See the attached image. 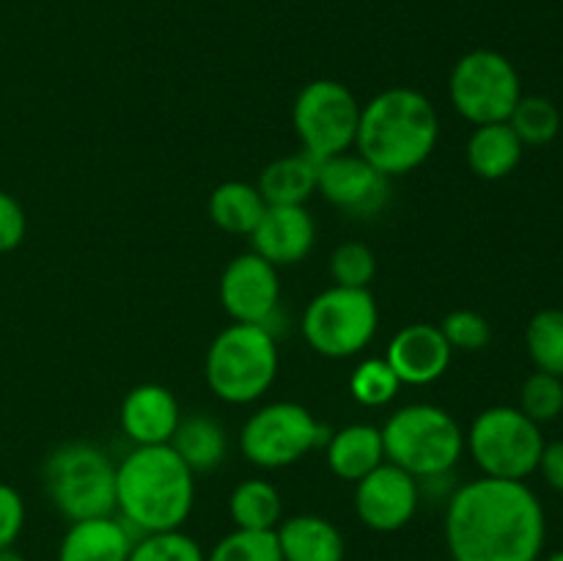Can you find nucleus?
<instances>
[{
	"mask_svg": "<svg viewBox=\"0 0 563 561\" xmlns=\"http://www.w3.org/2000/svg\"><path fill=\"white\" fill-rule=\"evenodd\" d=\"M196 504V473L165 446H135L115 465V512L137 539L185 526Z\"/></svg>",
	"mask_w": 563,
	"mask_h": 561,
	"instance_id": "obj_2",
	"label": "nucleus"
},
{
	"mask_svg": "<svg viewBox=\"0 0 563 561\" xmlns=\"http://www.w3.org/2000/svg\"><path fill=\"white\" fill-rule=\"evenodd\" d=\"M385 460L418 482L443 476L456 468L465 451V432L449 410L438 405H407L383 427Z\"/></svg>",
	"mask_w": 563,
	"mask_h": 561,
	"instance_id": "obj_5",
	"label": "nucleus"
},
{
	"mask_svg": "<svg viewBox=\"0 0 563 561\" xmlns=\"http://www.w3.org/2000/svg\"><path fill=\"white\" fill-rule=\"evenodd\" d=\"M539 471H542L544 482L563 495V440L544 443L542 460H539Z\"/></svg>",
	"mask_w": 563,
	"mask_h": 561,
	"instance_id": "obj_36",
	"label": "nucleus"
},
{
	"mask_svg": "<svg viewBox=\"0 0 563 561\" xmlns=\"http://www.w3.org/2000/svg\"><path fill=\"white\" fill-rule=\"evenodd\" d=\"M465 449L484 476L526 482L539 471L544 451V435L537 421L520 407L498 405L478 413L465 432Z\"/></svg>",
	"mask_w": 563,
	"mask_h": 561,
	"instance_id": "obj_7",
	"label": "nucleus"
},
{
	"mask_svg": "<svg viewBox=\"0 0 563 561\" xmlns=\"http://www.w3.org/2000/svg\"><path fill=\"white\" fill-rule=\"evenodd\" d=\"M253 253L267 258L275 267L302 262L317 242V223L306 204L300 207H273L267 204L262 220L251 234Z\"/></svg>",
	"mask_w": 563,
	"mask_h": 561,
	"instance_id": "obj_16",
	"label": "nucleus"
},
{
	"mask_svg": "<svg viewBox=\"0 0 563 561\" xmlns=\"http://www.w3.org/2000/svg\"><path fill=\"white\" fill-rule=\"evenodd\" d=\"M220 302L234 322L273 330L269 322L280 306L278 267L253 251L231 258L220 275Z\"/></svg>",
	"mask_w": 563,
	"mask_h": 561,
	"instance_id": "obj_12",
	"label": "nucleus"
},
{
	"mask_svg": "<svg viewBox=\"0 0 563 561\" xmlns=\"http://www.w3.org/2000/svg\"><path fill=\"white\" fill-rule=\"evenodd\" d=\"M548 515L526 482L482 476L462 484L445 506L451 561H539Z\"/></svg>",
	"mask_w": 563,
	"mask_h": 561,
	"instance_id": "obj_1",
	"label": "nucleus"
},
{
	"mask_svg": "<svg viewBox=\"0 0 563 561\" xmlns=\"http://www.w3.org/2000/svg\"><path fill=\"white\" fill-rule=\"evenodd\" d=\"M361 102L339 80H313L297 94L291 124L302 143V152L313 160H328L355 146Z\"/></svg>",
	"mask_w": 563,
	"mask_h": 561,
	"instance_id": "obj_11",
	"label": "nucleus"
},
{
	"mask_svg": "<svg viewBox=\"0 0 563 561\" xmlns=\"http://www.w3.org/2000/svg\"><path fill=\"white\" fill-rule=\"evenodd\" d=\"M440 138V116L427 94L388 88L361 108L355 148L388 179L405 176L429 160Z\"/></svg>",
	"mask_w": 563,
	"mask_h": 561,
	"instance_id": "obj_3",
	"label": "nucleus"
},
{
	"mask_svg": "<svg viewBox=\"0 0 563 561\" xmlns=\"http://www.w3.org/2000/svg\"><path fill=\"white\" fill-rule=\"evenodd\" d=\"M379 328V311L368 289L330 286L308 302L302 336L324 358H352L366 350Z\"/></svg>",
	"mask_w": 563,
	"mask_h": 561,
	"instance_id": "obj_8",
	"label": "nucleus"
},
{
	"mask_svg": "<svg viewBox=\"0 0 563 561\" xmlns=\"http://www.w3.org/2000/svg\"><path fill=\"white\" fill-rule=\"evenodd\" d=\"M275 534L284 561H344V537L328 517H289L275 528Z\"/></svg>",
	"mask_w": 563,
	"mask_h": 561,
	"instance_id": "obj_20",
	"label": "nucleus"
},
{
	"mask_svg": "<svg viewBox=\"0 0 563 561\" xmlns=\"http://www.w3.org/2000/svg\"><path fill=\"white\" fill-rule=\"evenodd\" d=\"M317 193L350 218H374L388 207L390 179L361 154L344 152L319 163Z\"/></svg>",
	"mask_w": 563,
	"mask_h": 561,
	"instance_id": "obj_13",
	"label": "nucleus"
},
{
	"mask_svg": "<svg viewBox=\"0 0 563 561\" xmlns=\"http://www.w3.org/2000/svg\"><path fill=\"white\" fill-rule=\"evenodd\" d=\"M355 484V512L363 526L374 531H399L418 512L421 501L418 479L394 462H383Z\"/></svg>",
	"mask_w": 563,
	"mask_h": 561,
	"instance_id": "obj_14",
	"label": "nucleus"
},
{
	"mask_svg": "<svg viewBox=\"0 0 563 561\" xmlns=\"http://www.w3.org/2000/svg\"><path fill=\"white\" fill-rule=\"evenodd\" d=\"M264 209H267V201L258 193V187L247 185V182H223L209 196V218L214 220L218 229L229 231V234L251 237L262 220Z\"/></svg>",
	"mask_w": 563,
	"mask_h": 561,
	"instance_id": "obj_24",
	"label": "nucleus"
},
{
	"mask_svg": "<svg viewBox=\"0 0 563 561\" xmlns=\"http://www.w3.org/2000/svg\"><path fill=\"white\" fill-rule=\"evenodd\" d=\"M137 542L121 517H91L71 522L58 548V561H126Z\"/></svg>",
	"mask_w": 563,
	"mask_h": 561,
	"instance_id": "obj_18",
	"label": "nucleus"
},
{
	"mask_svg": "<svg viewBox=\"0 0 563 561\" xmlns=\"http://www.w3.org/2000/svg\"><path fill=\"white\" fill-rule=\"evenodd\" d=\"M25 231L27 220L22 204L11 193L0 190V253L20 248V242L25 240Z\"/></svg>",
	"mask_w": 563,
	"mask_h": 561,
	"instance_id": "obj_35",
	"label": "nucleus"
},
{
	"mask_svg": "<svg viewBox=\"0 0 563 561\" xmlns=\"http://www.w3.org/2000/svg\"><path fill=\"white\" fill-rule=\"evenodd\" d=\"M231 520L247 531H275L284 515V498L267 479H245L229 498Z\"/></svg>",
	"mask_w": 563,
	"mask_h": 561,
	"instance_id": "obj_25",
	"label": "nucleus"
},
{
	"mask_svg": "<svg viewBox=\"0 0 563 561\" xmlns=\"http://www.w3.org/2000/svg\"><path fill=\"white\" fill-rule=\"evenodd\" d=\"M319 185V160L311 154H289L278 157L258 176V193L273 207H300L317 193Z\"/></svg>",
	"mask_w": 563,
	"mask_h": 561,
	"instance_id": "obj_21",
	"label": "nucleus"
},
{
	"mask_svg": "<svg viewBox=\"0 0 563 561\" xmlns=\"http://www.w3.org/2000/svg\"><path fill=\"white\" fill-rule=\"evenodd\" d=\"M328 465L344 482H361L366 473L385 462L383 429L372 424H350L328 438Z\"/></svg>",
	"mask_w": 563,
	"mask_h": 561,
	"instance_id": "obj_19",
	"label": "nucleus"
},
{
	"mask_svg": "<svg viewBox=\"0 0 563 561\" xmlns=\"http://www.w3.org/2000/svg\"><path fill=\"white\" fill-rule=\"evenodd\" d=\"M374 273H377V256L363 242H344L330 256V275H333L335 286L368 289Z\"/></svg>",
	"mask_w": 563,
	"mask_h": 561,
	"instance_id": "obj_32",
	"label": "nucleus"
},
{
	"mask_svg": "<svg viewBox=\"0 0 563 561\" xmlns=\"http://www.w3.org/2000/svg\"><path fill=\"white\" fill-rule=\"evenodd\" d=\"M126 561H207V556L190 534L174 528V531L143 534L132 544Z\"/></svg>",
	"mask_w": 563,
	"mask_h": 561,
	"instance_id": "obj_29",
	"label": "nucleus"
},
{
	"mask_svg": "<svg viewBox=\"0 0 563 561\" xmlns=\"http://www.w3.org/2000/svg\"><path fill=\"white\" fill-rule=\"evenodd\" d=\"M544 561H563V550H555V553H550Z\"/></svg>",
	"mask_w": 563,
	"mask_h": 561,
	"instance_id": "obj_38",
	"label": "nucleus"
},
{
	"mask_svg": "<svg viewBox=\"0 0 563 561\" xmlns=\"http://www.w3.org/2000/svg\"><path fill=\"white\" fill-rule=\"evenodd\" d=\"M25 526V501L11 484L0 482V548H11Z\"/></svg>",
	"mask_w": 563,
	"mask_h": 561,
	"instance_id": "obj_34",
	"label": "nucleus"
},
{
	"mask_svg": "<svg viewBox=\"0 0 563 561\" xmlns=\"http://www.w3.org/2000/svg\"><path fill=\"white\" fill-rule=\"evenodd\" d=\"M330 432L297 402H273L253 413L240 432V449L258 468H286L328 443Z\"/></svg>",
	"mask_w": 563,
	"mask_h": 561,
	"instance_id": "obj_10",
	"label": "nucleus"
},
{
	"mask_svg": "<svg viewBox=\"0 0 563 561\" xmlns=\"http://www.w3.org/2000/svg\"><path fill=\"white\" fill-rule=\"evenodd\" d=\"M509 127L522 146H548L561 130V113L548 97H520L509 116Z\"/></svg>",
	"mask_w": 563,
	"mask_h": 561,
	"instance_id": "obj_27",
	"label": "nucleus"
},
{
	"mask_svg": "<svg viewBox=\"0 0 563 561\" xmlns=\"http://www.w3.org/2000/svg\"><path fill=\"white\" fill-rule=\"evenodd\" d=\"M451 105L471 124L509 121L522 97V82L515 64L498 50H471L456 61L449 80Z\"/></svg>",
	"mask_w": 563,
	"mask_h": 561,
	"instance_id": "obj_9",
	"label": "nucleus"
},
{
	"mask_svg": "<svg viewBox=\"0 0 563 561\" xmlns=\"http://www.w3.org/2000/svg\"><path fill=\"white\" fill-rule=\"evenodd\" d=\"M440 333L445 336L451 350L462 352H478L493 341V328H489V322L478 311H471V308L451 311L449 317L443 319V324H440Z\"/></svg>",
	"mask_w": 563,
	"mask_h": 561,
	"instance_id": "obj_33",
	"label": "nucleus"
},
{
	"mask_svg": "<svg viewBox=\"0 0 563 561\" xmlns=\"http://www.w3.org/2000/svg\"><path fill=\"white\" fill-rule=\"evenodd\" d=\"M203 374L218 399L251 405L262 399L278 377V344L269 328L234 322L209 344Z\"/></svg>",
	"mask_w": 563,
	"mask_h": 561,
	"instance_id": "obj_4",
	"label": "nucleus"
},
{
	"mask_svg": "<svg viewBox=\"0 0 563 561\" xmlns=\"http://www.w3.org/2000/svg\"><path fill=\"white\" fill-rule=\"evenodd\" d=\"M44 490L66 520L110 517L115 512V465L99 446L64 443L44 462Z\"/></svg>",
	"mask_w": 563,
	"mask_h": 561,
	"instance_id": "obj_6",
	"label": "nucleus"
},
{
	"mask_svg": "<svg viewBox=\"0 0 563 561\" xmlns=\"http://www.w3.org/2000/svg\"><path fill=\"white\" fill-rule=\"evenodd\" d=\"M401 383L388 366L385 358H368V361L357 363V369L350 377V391L363 407H383L390 399H396Z\"/></svg>",
	"mask_w": 563,
	"mask_h": 561,
	"instance_id": "obj_30",
	"label": "nucleus"
},
{
	"mask_svg": "<svg viewBox=\"0 0 563 561\" xmlns=\"http://www.w3.org/2000/svg\"><path fill=\"white\" fill-rule=\"evenodd\" d=\"M454 350L440 328L427 322L407 324L390 339L385 361L394 369L401 385H429L445 374Z\"/></svg>",
	"mask_w": 563,
	"mask_h": 561,
	"instance_id": "obj_15",
	"label": "nucleus"
},
{
	"mask_svg": "<svg viewBox=\"0 0 563 561\" xmlns=\"http://www.w3.org/2000/svg\"><path fill=\"white\" fill-rule=\"evenodd\" d=\"M522 141L517 132L511 130L509 121H498V124H482L473 130L471 141H467V165L476 176L489 182L506 179L511 170L520 165Z\"/></svg>",
	"mask_w": 563,
	"mask_h": 561,
	"instance_id": "obj_22",
	"label": "nucleus"
},
{
	"mask_svg": "<svg viewBox=\"0 0 563 561\" xmlns=\"http://www.w3.org/2000/svg\"><path fill=\"white\" fill-rule=\"evenodd\" d=\"M0 561H27V559L16 553L14 548H0Z\"/></svg>",
	"mask_w": 563,
	"mask_h": 561,
	"instance_id": "obj_37",
	"label": "nucleus"
},
{
	"mask_svg": "<svg viewBox=\"0 0 563 561\" xmlns=\"http://www.w3.org/2000/svg\"><path fill=\"white\" fill-rule=\"evenodd\" d=\"M170 449L185 460V465L192 473H207L225 460L229 438L214 418L196 413V416L181 418L174 438H170Z\"/></svg>",
	"mask_w": 563,
	"mask_h": 561,
	"instance_id": "obj_23",
	"label": "nucleus"
},
{
	"mask_svg": "<svg viewBox=\"0 0 563 561\" xmlns=\"http://www.w3.org/2000/svg\"><path fill=\"white\" fill-rule=\"evenodd\" d=\"M207 561H284L278 544V534L275 531H247V528H236V531L225 534Z\"/></svg>",
	"mask_w": 563,
	"mask_h": 561,
	"instance_id": "obj_28",
	"label": "nucleus"
},
{
	"mask_svg": "<svg viewBox=\"0 0 563 561\" xmlns=\"http://www.w3.org/2000/svg\"><path fill=\"white\" fill-rule=\"evenodd\" d=\"M520 410L526 413L531 421H537L539 427L563 413V377L548 372H533L531 377L522 383L520 391Z\"/></svg>",
	"mask_w": 563,
	"mask_h": 561,
	"instance_id": "obj_31",
	"label": "nucleus"
},
{
	"mask_svg": "<svg viewBox=\"0 0 563 561\" xmlns=\"http://www.w3.org/2000/svg\"><path fill=\"white\" fill-rule=\"evenodd\" d=\"M526 346L539 372L563 377V308H542L526 328Z\"/></svg>",
	"mask_w": 563,
	"mask_h": 561,
	"instance_id": "obj_26",
	"label": "nucleus"
},
{
	"mask_svg": "<svg viewBox=\"0 0 563 561\" xmlns=\"http://www.w3.org/2000/svg\"><path fill=\"white\" fill-rule=\"evenodd\" d=\"M181 421L179 402L165 385L143 383L121 405V429L135 446H165Z\"/></svg>",
	"mask_w": 563,
	"mask_h": 561,
	"instance_id": "obj_17",
	"label": "nucleus"
}]
</instances>
